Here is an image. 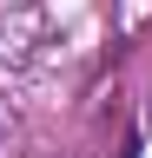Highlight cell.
I'll list each match as a JSON object with an SVG mask.
<instances>
[{
    "label": "cell",
    "instance_id": "cell-1",
    "mask_svg": "<svg viewBox=\"0 0 152 158\" xmlns=\"http://www.w3.org/2000/svg\"><path fill=\"white\" fill-rule=\"evenodd\" d=\"M145 132H152V99H145Z\"/></svg>",
    "mask_w": 152,
    "mask_h": 158
}]
</instances>
